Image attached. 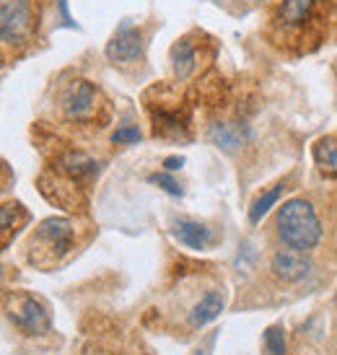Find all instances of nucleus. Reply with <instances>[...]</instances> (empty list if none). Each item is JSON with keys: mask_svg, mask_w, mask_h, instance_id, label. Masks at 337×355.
<instances>
[{"mask_svg": "<svg viewBox=\"0 0 337 355\" xmlns=\"http://www.w3.org/2000/svg\"><path fill=\"white\" fill-rule=\"evenodd\" d=\"M223 309H226L223 291H208L198 304L192 306V311H189V327H192V329H202V327L210 324L213 319H218Z\"/></svg>", "mask_w": 337, "mask_h": 355, "instance_id": "obj_10", "label": "nucleus"}, {"mask_svg": "<svg viewBox=\"0 0 337 355\" xmlns=\"http://www.w3.org/2000/svg\"><path fill=\"white\" fill-rule=\"evenodd\" d=\"M8 316L24 335H47L52 329L47 306L42 304L40 298L29 296V293L13 296V304L8 306Z\"/></svg>", "mask_w": 337, "mask_h": 355, "instance_id": "obj_6", "label": "nucleus"}, {"mask_svg": "<svg viewBox=\"0 0 337 355\" xmlns=\"http://www.w3.org/2000/svg\"><path fill=\"white\" fill-rule=\"evenodd\" d=\"M150 184H159L164 192H168L171 198H182V184H179L171 171H159V174H150Z\"/></svg>", "mask_w": 337, "mask_h": 355, "instance_id": "obj_17", "label": "nucleus"}, {"mask_svg": "<svg viewBox=\"0 0 337 355\" xmlns=\"http://www.w3.org/2000/svg\"><path fill=\"white\" fill-rule=\"evenodd\" d=\"M332 3H337V0H332Z\"/></svg>", "mask_w": 337, "mask_h": 355, "instance_id": "obj_23", "label": "nucleus"}, {"mask_svg": "<svg viewBox=\"0 0 337 355\" xmlns=\"http://www.w3.org/2000/svg\"><path fill=\"white\" fill-rule=\"evenodd\" d=\"M335 306H337V291H335Z\"/></svg>", "mask_w": 337, "mask_h": 355, "instance_id": "obj_22", "label": "nucleus"}, {"mask_svg": "<svg viewBox=\"0 0 337 355\" xmlns=\"http://www.w3.org/2000/svg\"><path fill=\"white\" fill-rule=\"evenodd\" d=\"M208 138L213 146L223 150H239L247 140H252V130L239 122H216V125H210Z\"/></svg>", "mask_w": 337, "mask_h": 355, "instance_id": "obj_9", "label": "nucleus"}, {"mask_svg": "<svg viewBox=\"0 0 337 355\" xmlns=\"http://www.w3.org/2000/svg\"><path fill=\"white\" fill-rule=\"evenodd\" d=\"M171 234L182 247L195 249V252H202L213 244V231L205 223L192 220V218H177L174 226H171Z\"/></svg>", "mask_w": 337, "mask_h": 355, "instance_id": "obj_8", "label": "nucleus"}, {"mask_svg": "<svg viewBox=\"0 0 337 355\" xmlns=\"http://www.w3.org/2000/svg\"><path fill=\"white\" fill-rule=\"evenodd\" d=\"M73 244H76V223L68 218H47L31 236L29 259L34 265L50 270L73 252Z\"/></svg>", "mask_w": 337, "mask_h": 355, "instance_id": "obj_2", "label": "nucleus"}, {"mask_svg": "<svg viewBox=\"0 0 337 355\" xmlns=\"http://www.w3.org/2000/svg\"><path fill=\"white\" fill-rule=\"evenodd\" d=\"M239 3H244V6H257V3H262V0H239Z\"/></svg>", "mask_w": 337, "mask_h": 355, "instance_id": "obj_20", "label": "nucleus"}, {"mask_svg": "<svg viewBox=\"0 0 337 355\" xmlns=\"http://www.w3.org/2000/svg\"><path fill=\"white\" fill-rule=\"evenodd\" d=\"M265 350H268V355H286V329L280 324L268 327V332H265Z\"/></svg>", "mask_w": 337, "mask_h": 355, "instance_id": "obj_16", "label": "nucleus"}, {"mask_svg": "<svg viewBox=\"0 0 337 355\" xmlns=\"http://www.w3.org/2000/svg\"><path fill=\"white\" fill-rule=\"evenodd\" d=\"M283 189H286V182H278V184H273L270 189H265V192L252 202V207H249V223H252V226H257L259 220L275 207V202H278L280 195H283Z\"/></svg>", "mask_w": 337, "mask_h": 355, "instance_id": "obj_14", "label": "nucleus"}, {"mask_svg": "<svg viewBox=\"0 0 337 355\" xmlns=\"http://www.w3.org/2000/svg\"><path fill=\"white\" fill-rule=\"evenodd\" d=\"M140 138H143V135H140L138 125H122V128H117V132L112 135V143H114V146H132V143H138Z\"/></svg>", "mask_w": 337, "mask_h": 355, "instance_id": "obj_18", "label": "nucleus"}, {"mask_svg": "<svg viewBox=\"0 0 337 355\" xmlns=\"http://www.w3.org/2000/svg\"><path fill=\"white\" fill-rule=\"evenodd\" d=\"M280 241L298 252H311L322 241V223L309 200H288L275 216Z\"/></svg>", "mask_w": 337, "mask_h": 355, "instance_id": "obj_1", "label": "nucleus"}, {"mask_svg": "<svg viewBox=\"0 0 337 355\" xmlns=\"http://www.w3.org/2000/svg\"><path fill=\"white\" fill-rule=\"evenodd\" d=\"M182 164H184V158H182V156L164 158V168H166V171H171V174H174V171H179V168H182Z\"/></svg>", "mask_w": 337, "mask_h": 355, "instance_id": "obj_19", "label": "nucleus"}, {"mask_svg": "<svg viewBox=\"0 0 337 355\" xmlns=\"http://www.w3.org/2000/svg\"><path fill=\"white\" fill-rule=\"evenodd\" d=\"M107 60L114 68H132L138 65L143 55H146V40L143 31L138 26H132L130 21H122L117 31L112 34V40L107 42Z\"/></svg>", "mask_w": 337, "mask_h": 355, "instance_id": "obj_5", "label": "nucleus"}, {"mask_svg": "<svg viewBox=\"0 0 337 355\" xmlns=\"http://www.w3.org/2000/svg\"><path fill=\"white\" fill-rule=\"evenodd\" d=\"M62 112L70 122L78 125H99L104 128V122L110 117V104L104 99L96 86H91L89 80H73L65 94H62Z\"/></svg>", "mask_w": 337, "mask_h": 355, "instance_id": "obj_3", "label": "nucleus"}, {"mask_svg": "<svg viewBox=\"0 0 337 355\" xmlns=\"http://www.w3.org/2000/svg\"><path fill=\"white\" fill-rule=\"evenodd\" d=\"M270 270L275 272L278 280L283 283H298V280H304L309 277L311 272V262H309V257L304 252H298V249H278L273 259H270Z\"/></svg>", "mask_w": 337, "mask_h": 355, "instance_id": "obj_7", "label": "nucleus"}, {"mask_svg": "<svg viewBox=\"0 0 337 355\" xmlns=\"http://www.w3.org/2000/svg\"><path fill=\"white\" fill-rule=\"evenodd\" d=\"M34 6L31 0H0V40L3 47L26 44L34 34Z\"/></svg>", "mask_w": 337, "mask_h": 355, "instance_id": "obj_4", "label": "nucleus"}, {"mask_svg": "<svg viewBox=\"0 0 337 355\" xmlns=\"http://www.w3.org/2000/svg\"><path fill=\"white\" fill-rule=\"evenodd\" d=\"M29 220V213L19 202H6L0 207V223H3V247H8L10 234H16L24 223Z\"/></svg>", "mask_w": 337, "mask_h": 355, "instance_id": "obj_13", "label": "nucleus"}, {"mask_svg": "<svg viewBox=\"0 0 337 355\" xmlns=\"http://www.w3.org/2000/svg\"><path fill=\"white\" fill-rule=\"evenodd\" d=\"M314 6H317V0H283L278 8V21L283 26H288V29L304 26L311 19Z\"/></svg>", "mask_w": 337, "mask_h": 355, "instance_id": "obj_12", "label": "nucleus"}, {"mask_svg": "<svg viewBox=\"0 0 337 355\" xmlns=\"http://www.w3.org/2000/svg\"><path fill=\"white\" fill-rule=\"evenodd\" d=\"M314 158H317V166L329 174V177H337V140L325 138L314 146Z\"/></svg>", "mask_w": 337, "mask_h": 355, "instance_id": "obj_15", "label": "nucleus"}, {"mask_svg": "<svg viewBox=\"0 0 337 355\" xmlns=\"http://www.w3.org/2000/svg\"><path fill=\"white\" fill-rule=\"evenodd\" d=\"M192 355H208V350H202V347H198V350H195Z\"/></svg>", "mask_w": 337, "mask_h": 355, "instance_id": "obj_21", "label": "nucleus"}, {"mask_svg": "<svg viewBox=\"0 0 337 355\" xmlns=\"http://www.w3.org/2000/svg\"><path fill=\"white\" fill-rule=\"evenodd\" d=\"M171 68L179 80L192 76V70L198 68V42L192 37H182V40L171 47Z\"/></svg>", "mask_w": 337, "mask_h": 355, "instance_id": "obj_11", "label": "nucleus"}]
</instances>
